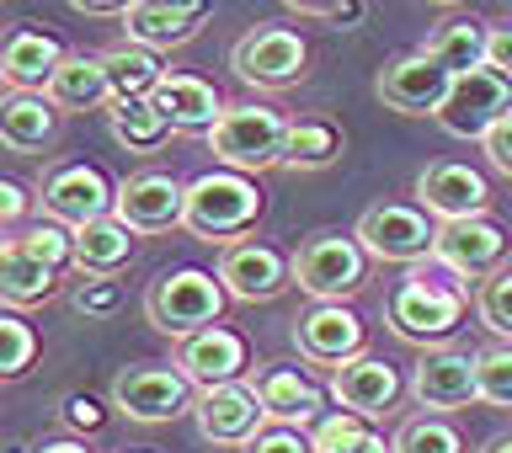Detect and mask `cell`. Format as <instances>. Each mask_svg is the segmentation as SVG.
<instances>
[{
	"label": "cell",
	"instance_id": "6da1fadb",
	"mask_svg": "<svg viewBox=\"0 0 512 453\" xmlns=\"http://www.w3.org/2000/svg\"><path fill=\"white\" fill-rule=\"evenodd\" d=\"M224 299H230V288H224L219 272L176 267V272H160V278L150 283V294H144V315H150V326L160 336L182 342V336L214 326V320L224 315Z\"/></svg>",
	"mask_w": 512,
	"mask_h": 453
},
{
	"label": "cell",
	"instance_id": "7a4b0ae2",
	"mask_svg": "<svg viewBox=\"0 0 512 453\" xmlns=\"http://www.w3.org/2000/svg\"><path fill=\"white\" fill-rule=\"evenodd\" d=\"M262 214V192H256L251 171H208L198 182H187V214L182 224L198 240H240Z\"/></svg>",
	"mask_w": 512,
	"mask_h": 453
},
{
	"label": "cell",
	"instance_id": "3957f363",
	"mask_svg": "<svg viewBox=\"0 0 512 453\" xmlns=\"http://www.w3.org/2000/svg\"><path fill=\"white\" fill-rule=\"evenodd\" d=\"M283 139H288V118L278 107H262V102L224 107V118L208 128V150H214L219 166H235L251 176L283 166Z\"/></svg>",
	"mask_w": 512,
	"mask_h": 453
},
{
	"label": "cell",
	"instance_id": "277c9868",
	"mask_svg": "<svg viewBox=\"0 0 512 453\" xmlns=\"http://www.w3.org/2000/svg\"><path fill=\"white\" fill-rule=\"evenodd\" d=\"M198 406V384H192L182 368H160V363H134L112 379V411L128 416L139 427H160V422H176Z\"/></svg>",
	"mask_w": 512,
	"mask_h": 453
},
{
	"label": "cell",
	"instance_id": "5b68a950",
	"mask_svg": "<svg viewBox=\"0 0 512 453\" xmlns=\"http://www.w3.org/2000/svg\"><path fill=\"white\" fill-rule=\"evenodd\" d=\"M384 315H390V331L400 336V342L432 347V342H448V336L459 331V320H464V294H459V288L427 283L422 272H416V278H406V283H400L395 294H390Z\"/></svg>",
	"mask_w": 512,
	"mask_h": 453
},
{
	"label": "cell",
	"instance_id": "8992f818",
	"mask_svg": "<svg viewBox=\"0 0 512 453\" xmlns=\"http://www.w3.org/2000/svg\"><path fill=\"white\" fill-rule=\"evenodd\" d=\"M368 278V251L358 235H315L304 240L294 256V283L310 294L315 304H342L347 294H358Z\"/></svg>",
	"mask_w": 512,
	"mask_h": 453
},
{
	"label": "cell",
	"instance_id": "52a82bcc",
	"mask_svg": "<svg viewBox=\"0 0 512 453\" xmlns=\"http://www.w3.org/2000/svg\"><path fill=\"white\" fill-rule=\"evenodd\" d=\"M507 112H512V80L502 70H491V64H480V70L454 75V86H448L443 107L432 118L454 139H486V128L496 118H507Z\"/></svg>",
	"mask_w": 512,
	"mask_h": 453
},
{
	"label": "cell",
	"instance_id": "ba28073f",
	"mask_svg": "<svg viewBox=\"0 0 512 453\" xmlns=\"http://www.w3.org/2000/svg\"><path fill=\"white\" fill-rule=\"evenodd\" d=\"M358 240L374 262H395V267H416L438 251L432 214L427 208H411V203H374L358 219Z\"/></svg>",
	"mask_w": 512,
	"mask_h": 453
},
{
	"label": "cell",
	"instance_id": "9c48e42d",
	"mask_svg": "<svg viewBox=\"0 0 512 453\" xmlns=\"http://www.w3.org/2000/svg\"><path fill=\"white\" fill-rule=\"evenodd\" d=\"M235 75L256 91H288L299 86L304 70H310V48L294 27H251L246 38L235 43Z\"/></svg>",
	"mask_w": 512,
	"mask_h": 453
},
{
	"label": "cell",
	"instance_id": "30bf717a",
	"mask_svg": "<svg viewBox=\"0 0 512 453\" xmlns=\"http://www.w3.org/2000/svg\"><path fill=\"white\" fill-rule=\"evenodd\" d=\"M192 416H198L203 438L219 443V448H246L256 432L272 422L251 379H230V384H208V390H198Z\"/></svg>",
	"mask_w": 512,
	"mask_h": 453
},
{
	"label": "cell",
	"instance_id": "8fae6325",
	"mask_svg": "<svg viewBox=\"0 0 512 453\" xmlns=\"http://www.w3.org/2000/svg\"><path fill=\"white\" fill-rule=\"evenodd\" d=\"M38 208L48 219L59 224H86V219H102L118 208V187L107 182L96 166H86V160H70V166H54L38 182Z\"/></svg>",
	"mask_w": 512,
	"mask_h": 453
},
{
	"label": "cell",
	"instance_id": "7c38bea8",
	"mask_svg": "<svg viewBox=\"0 0 512 453\" xmlns=\"http://www.w3.org/2000/svg\"><path fill=\"white\" fill-rule=\"evenodd\" d=\"M219 278L240 304H267L283 288H294V262L283 251L262 246V240H224L219 251Z\"/></svg>",
	"mask_w": 512,
	"mask_h": 453
},
{
	"label": "cell",
	"instance_id": "4fadbf2b",
	"mask_svg": "<svg viewBox=\"0 0 512 453\" xmlns=\"http://www.w3.org/2000/svg\"><path fill=\"white\" fill-rule=\"evenodd\" d=\"M448 86H454V70H443L427 48L400 54V59H390L379 70V102L395 107V112H406V118H427V112H438Z\"/></svg>",
	"mask_w": 512,
	"mask_h": 453
},
{
	"label": "cell",
	"instance_id": "5bb4252c",
	"mask_svg": "<svg viewBox=\"0 0 512 453\" xmlns=\"http://www.w3.org/2000/svg\"><path fill=\"white\" fill-rule=\"evenodd\" d=\"M507 256V230L486 214H470V219H448L438 224V251L432 262H443L454 278H491Z\"/></svg>",
	"mask_w": 512,
	"mask_h": 453
},
{
	"label": "cell",
	"instance_id": "9a60e30c",
	"mask_svg": "<svg viewBox=\"0 0 512 453\" xmlns=\"http://www.w3.org/2000/svg\"><path fill=\"white\" fill-rule=\"evenodd\" d=\"M128 230L139 235H160L171 224H182L187 214V187L166 171H134L128 182L118 187V208H112Z\"/></svg>",
	"mask_w": 512,
	"mask_h": 453
},
{
	"label": "cell",
	"instance_id": "2e32d148",
	"mask_svg": "<svg viewBox=\"0 0 512 453\" xmlns=\"http://www.w3.org/2000/svg\"><path fill=\"white\" fill-rule=\"evenodd\" d=\"M214 16V0H134L123 11L128 38L144 48H182L203 32V22Z\"/></svg>",
	"mask_w": 512,
	"mask_h": 453
},
{
	"label": "cell",
	"instance_id": "e0dca14e",
	"mask_svg": "<svg viewBox=\"0 0 512 453\" xmlns=\"http://www.w3.org/2000/svg\"><path fill=\"white\" fill-rule=\"evenodd\" d=\"M331 400L342 411H358V416H368V422H379V416L395 411V400H400L395 363L374 358V352H358V358L336 363L331 368Z\"/></svg>",
	"mask_w": 512,
	"mask_h": 453
},
{
	"label": "cell",
	"instance_id": "ac0fdd59",
	"mask_svg": "<svg viewBox=\"0 0 512 453\" xmlns=\"http://www.w3.org/2000/svg\"><path fill=\"white\" fill-rule=\"evenodd\" d=\"M416 203L427 208L432 219H470V214H486L491 203V187L486 176L475 166H464V160H438V166H427L416 176Z\"/></svg>",
	"mask_w": 512,
	"mask_h": 453
},
{
	"label": "cell",
	"instance_id": "d6986e66",
	"mask_svg": "<svg viewBox=\"0 0 512 453\" xmlns=\"http://www.w3.org/2000/svg\"><path fill=\"white\" fill-rule=\"evenodd\" d=\"M411 395L427 411H459L480 400V379H475V358L454 347H432L422 352V363L411 368Z\"/></svg>",
	"mask_w": 512,
	"mask_h": 453
},
{
	"label": "cell",
	"instance_id": "ffe728a7",
	"mask_svg": "<svg viewBox=\"0 0 512 453\" xmlns=\"http://www.w3.org/2000/svg\"><path fill=\"white\" fill-rule=\"evenodd\" d=\"M176 368L198 384V390H208V384H230L246 374V336L230 331V326H203L176 342Z\"/></svg>",
	"mask_w": 512,
	"mask_h": 453
},
{
	"label": "cell",
	"instance_id": "44dd1931",
	"mask_svg": "<svg viewBox=\"0 0 512 453\" xmlns=\"http://www.w3.org/2000/svg\"><path fill=\"white\" fill-rule=\"evenodd\" d=\"M294 347H299V358L336 368V363H347L363 352V320L352 315L347 304H315V310L294 326Z\"/></svg>",
	"mask_w": 512,
	"mask_h": 453
},
{
	"label": "cell",
	"instance_id": "7402d4cb",
	"mask_svg": "<svg viewBox=\"0 0 512 453\" xmlns=\"http://www.w3.org/2000/svg\"><path fill=\"white\" fill-rule=\"evenodd\" d=\"M59 64H64V43L54 32L32 27V22L11 27L6 43H0V80H6L11 91H43Z\"/></svg>",
	"mask_w": 512,
	"mask_h": 453
},
{
	"label": "cell",
	"instance_id": "603a6c76",
	"mask_svg": "<svg viewBox=\"0 0 512 453\" xmlns=\"http://www.w3.org/2000/svg\"><path fill=\"white\" fill-rule=\"evenodd\" d=\"M256 395H262V406L272 422H320V411H326V395H320V384L304 374L294 363H262L256 368Z\"/></svg>",
	"mask_w": 512,
	"mask_h": 453
},
{
	"label": "cell",
	"instance_id": "cb8c5ba5",
	"mask_svg": "<svg viewBox=\"0 0 512 453\" xmlns=\"http://www.w3.org/2000/svg\"><path fill=\"white\" fill-rule=\"evenodd\" d=\"M59 272H64V267L43 262V256L32 251L22 235H16V240H6V246H0V299H6L11 310H27V304L54 299V294H59Z\"/></svg>",
	"mask_w": 512,
	"mask_h": 453
},
{
	"label": "cell",
	"instance_id": "d4e9b609",
	"mask_svg": "<svg viewBox=\"0 0 512 453\" xmlns=\"http://www.w3.org/2000/svg\"><path fill=\"white\" fill-rule=\"evenodd\" d=\"M134 235L118 214L86 219L75 224V272H91V278H118V272L134 262Z\"/></svg>",
	"mask_w": 512,
	"mask_h": 453
},
{
	"label": "cell",
	"instance_id": "484cf974",
	"mask_svg": "<svg viewBox=\"0 0 512 453\" xmlns=\"http://www.w3.org/2000/svg\"><path fill=\"white\" fill-rule=\"evenodd\" d=\"M155 107L171 118L176 134H203L208 139V128H214L224 118V102H219V91L208 86V80L198 75H171L155 86Z\"/></svg>",
	"mask_w": 512,
	"mask_h": 453
},
{
	"label": "cell",
	"instance_id": "4316f807",
	"mask_svg": "<svg viewBox=\"0 0 512 453\" xmlns=\"http://www.w3.org/2000/svg\"><path fill=\"white\" fill-rule=\"evenodd\" d=\"M59 128V107L48 102V91H11L0 102V144L11 155H38Z\"/></svg>",
	"mask_w": 512,
	"mask_h": 453
},
{
	"label": "cell",
	"instance_id": "83f0119b",
	"mask_svg": "<svg viewBox=\"0 0 512 453\" xmlns=\"http://www.w3.org/2000/svg\"><path fill=\"white\" fill-rule=\"evenodd\" d=\"M48 102L59 112H86V107H107L112 102V75L102 54H64V64L48 80Z\"/></svg>",
	"mask_w": 512,
	"mask_h": 453
},
{
	"label": "cell",
	"instance_id": "f1b7e54d",
	"mask_svg": "<svg viewBox=\"0 0 512 453\" xmlns=\"http://www.w3.org/2000/svg\"><path fill=\"white\" fill-rule=\"evenodd\" d=\"M107 123H112V139L134 155H155L176 128L171 118L155 107V96H112L107 102Z\"/></svg>",
	"mask_w": 512,
	"mask_h": 453
},
{
	"label": "cell",
	"instance_id": "f546056e",
	"mask_svg": "<svg viewBox=\"0 0 512 453\" xmlns=\"http://www.w3.org/2000/svg\"><path fill=\"white\" fill-rule=\"evenodd\" d=\"M486 38H491V27L486 22H475V16H448V22L427 38V54L443 64V70H480L486 64Z\"/></svg>",
	"mask_w": 512,
	"mask_h": 453
},
{
	"label": "cell",
	"instance_id": "4dcf8cb0",
	"mask_svg": "<svg viewBox=\"0 0 512 453\" xmlns=\"http://www.w3.org/2000/svg\"><path fill=\"white\" fill-rule=\"evenodd\" d=\"M107 75H112V96H155V86L166 80V70H160V54L144 43H118L107 48Z\"/></svg>",
	"mask_w": 512,
	"mask_h": 453
},
{
	"label": "cell",
	"instance_id": "1f68e13d",
	"mask_svg": "<svg viewBox=\"0 0 512 453\" xmlns=\"http://www.w3.org/2000/svg\"><path fill=\"white\" fill-rule=\"evenodd\" d=\"M315 453H395V443H384L368 416L358 411H342V416H320L315 422Z\"/></svg>",
	"mask_w": 512,
	"mask_h": 453
},
{
	"label": "cell",
	"instance_id": "d6a6232c",
	"mask_svg": "<svg viewBox=\"0 0 512 453\" xmlns=\"http://www.w3.org/2000/svg\"><path fill=\"white\" fill-rule=\"evenodd\" d=\"M342 155V134L331 123H288L283 139V166L288 171H320Z\"/></svg>",
	"mask_w": 512,
	"mask_h": 453
},
{
	"label": "cell",
	"instance_id": "836d02e7",
	"mask_svg": "<svg viewBox=\"0 0 512 453\" xmlns=\"http://www.w3.org/2000/svg\"><path fill=\"white\" fill-rule=\"evenodd\" d=\"M395 453H470L448 416H411L395 432Z\"/></svg>",
	"mask_w": 512,
	"mask_h": 453
},
{
	"label": "cell",
	"instance_id": "e575fe53",
	"mask_svg": "<svg viewBox=\"0 0 512 453\" xmlns=\"http://www.w3.org/2000/svg\"><path fill=\"white\" fill-rule=\"evenodd\" d=\"M475 379H480V400H486V406L512 411V347L475 352Z\"/></svg>",
	"mask_w": 512,
	"mask_h": 453
},
{
	"label": "cell",
	"instance_id": "d590c367",
	"mask_svg": "<svg viewBox=\"0 0 512 453\" xmlns=\"http://www.w3.org/2000/svg\"><path fill=\"white\" fill-rule=\"evenodd\" d=\"M32 358H38V331H32L16 310L0 315V374H6V379H22Z\"/></svg>",
	"mask_w": 512,
	"mask_h": 453
},
{
	"label": "cell",
	"instance_id": "8d00e7d4",
	"mask_svg": "<svg viewBox=\"0 0 512 453\" xmlns=\"http://www.w3.org/2000/svg\"><path fill=\"white\" fill-rule=\"evenodd\" d=\"M475 310H480V320H486L496 336H507V342H512V272H491V278L480 283Z\"/></svg>",
	"mask_w": 512,
	"mask_h": 453
},
{
	"label": "cell",
	"instance_id": "74e56055",
	"mask_svg": "<svg viewBox=\"0 0 512 453\" xmlns=\"http://www.w3.org/2000/svg\"><path fill=\"white\" fill-rule=\"evenodd\" d=\"M22 240H27V246L43 256V262H54V267H75V230H64L59 219L32 224V230H27Z\"/></svg>",
	"mask_w": 512,
	"mask_h": 453
},
{
	"label": "cell",
	"instance_id": "f35d334b",
	"mask_svg": "<svg viewBox=\"0 0 512 453\" xmlns=\"http://www.w3.org/2000/svg\"><path fill=\"white\" fill-rule=\"evenodd\" d=\"M240 453H315V438H304L294 422H267Z\"/></svg>",
	"mask_w": 512,
	"mask_h": 453
},
{
	"label": "cell",
	"instance_id": "ab89813d",
	"mask_svg": "<svg viewBox=\"0 0 512 453\" xmlns=\"http://www.w3.org/2000/svg\"><path fill=\"white\" fill-rule=\"evenodd\" d=\"M70 304H75L80 315H96V320H102V315L118 310V283H112V278H91V272H80V283H75Z\"/></svg>",
	"mask_w": 512,
	"mask_h": 453
},
{
	"label": "cell",
	"instance_id": "60d3db41",
	"mask_svg": "<svg viewBox=\"0 0 512 453\" xmlns=\"http://www.w3.org/2000/svg\"><path fill=\"white\" fill-rule=\"evenodd\" d=\"M59 416H64V427H70V432H102V422H107L102 406H96L91 395H64Z\"/></svg>",
	"mask_w": 512,
	"mask_h": 453
},
{
	"label": "cell",
	"instance_id": "b9f144b4",
	"mask_svg": "<svg viewBox=\"0 0 512 453\" xmlns=\"http://www.w3.org/2000/svg\"><path fill=\"white\" fill-rule=\"evenodd\" d=\"M480 144H486L491 166L502 171V176H512V112H507V118H496V123L486 128V139H480Z\"/></svg>",
	"mask_w": 512,
	"mask_h": 453
},
{
	"label": "cell",
	"instance_id": "7bdbcfd3",
	"mask_svg": "<svg viewBox=\"0 0 512 453\" xmlns=\"http://www.w3.org/2000/svg\"><path fill=\"white\" fill-rule=\"evenodd\" d=\"M486 64L512 80V22H496V27H491V38H486Z\"/></svg>",
	"mask_w": 512,
	"mask_h": 453
},
{
	"label": "cell",
	"instance_id": "ee69618b",
	"mask_svg": "<svg viewBox=\"0 0 512 453\" xmlns=\"http://www.w3.org/2000/svg\"><path fill=\"white\" fill-rule=\"evenodd\" d=\"M22 208H27V192L16 182H0V219L16 224V219H22Z\"/></svg>",
	"mask_w": 512,
	"mask_h": 453
},
{
	"label": "cell",
	"instance_id": "f6af8a7d",
	"mask_svg": "<svg viewBox=\"0 0 512 453\" xmlns=\"http://www.w3.org/2000/svg\"><path fill=\"white\" fill-rule=\"evenodd\" d=\"M75 11H86V16H118V11H128L134 0H70Z\"/></svg>",
	"mask_w": 512,
	"mask_h": 453
},
{
	"label": "cell",
	"instance_id": "bcb514c9",
	"mask_svg": "<svg viewBox=\"0 0 512 453\" xmlns=\"http://www.w3.org/2000/svg\"><path fill=\"white\" fill-rule=\"evenodd\" d=\"M283 6H288V11H304V16H331L342 0H283Z\"/></svg>",
	"mask_w": 512,
	"mask_h": 453
},
{
	"label": "cell",
	"instance_id": "7dc6e473",
	"mask_svg": "<svg viewBox=\"0 0 512 453\" xmlns=\"http://www.w3.org/2000/svg\"><path fill=\"white\" fill-rule=\"evenodd\" d=\"M32 453H91V448L80 443V438H54V443H38Z\"/></svg>",
	"mask_w": 512,
	"mask_h": 453
},
{
	"label": "cell",
	"instance_id": "c3c4849f",
	"mask_svg": "<svg viewBox=\"0 0 512 453\" xmlns=\"http://www.w3.org/2000/svg\"><path fill=\"white\" fill-rule=\"evenodd\" d=\"M480 453H512V432H502V438H491Z\"/></svg>",
	"mask_w": 512,
	"mask_h": 453
},
{
	"label": "cell",
	"instance_id": "681fc988",
	"mask_svg": "<svg viewBox=\"0 0 512 453\" xmlns=\"http://www.w3.org/2000/svg\"><path fill=\"white\" fill-rule=\"evenodd\" d=\"M432 6H459V0H432Z\"/></svg>",
	"mask_w": 512,
	"mask_h": 453
}]
</instances>
